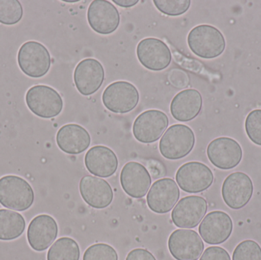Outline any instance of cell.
I'll list each match as a JSON object with an SVG mask.
<instances>
[{
  "instance_id": "obj_11",
  "label": "cell",
  "mask_w": 261,
  "mask_h": 260,
  "mask_svg": "<svg viewBox=\"0 0 261 260\" xmlns=\"http://www.w3.org/2000/svg\"><path fill=\"white\" fill-rule=\"evenodd\" d=\"M137 56L141 65L152 71H161L169 67L171 51L161 40L147 38L141 40L137 47Z\"/></svg>"
},
{
  "instance_id": "obj_6",
  "label": "cell",
  "mask_w": 261,
  "mask_h": 260,
  "mask_svg": "<svg viewBox=\"0 0 261 260\" xmlns=\"http://www.w3.org/2000/svg\"><path fill=\"white\" fill-rule=\"evenodd\" d=\"M104 106L116 114H126L135 109L139 102L136 87L126 81H117L107 87L102 93Z\"/></svg>"
},
{
  "instance_id": "obj_16",
  "label": "cell",
  "mask_w": 261,
  "mask_h": 260,
  "mask_svg": "<svg viewBox=\"0 0 261 260\" xmlns=\"http://www.w3.org/2000/svg\"><path fill=\"white\" fill-rule=\"evenodd\" d=\"M232 230L231 217L221 211H214L205 215L199 227L201 238L210 245L223 244L230 238Z\"/></svg>"
},
{
  "instance_id": "obj_29",
  "label": "cell",
  "mask_w": 261,
  "mask_h": 260,
  "mask_svg": "<svg viewBox=\"0 0 261 260\" xmlns=\"http://www.w3.org/2000/svg\"><path fill=\"white\" fill-rule=\"evenodd\" d=\"M83 260H119V256L109 244H96L86 250Z\"/></svg>"
},
{
  "instance_id": "obj_21",
  "label": "cell",
  "mask_w": 261,
  "mask_h": 260,
  "mask_svg": "<svg viewBox=\"0 0 261 260\" xmlns=\"http://www.w3.org/2000/svg\"><path fill=\"white\" fill-rule=\"evenodd\" d=\"M87 170L96 177L108 178L114 175L119 160L114 151L102 145L90 148L84 158Z\"/></svg>"
},
{
  "instance_id": "obj_14",
  "label": "cell",
  "mask_w": 261,
  "mask_h": 260,
  "mask_svg": "<svg viewBox=\"0 0 261 260\" xmlns=\"http://www.w3.org/2000/svg\"><path fill=\"white\" fill-rule=\"evenodd\" d=\"M87 20L94 32L107 35L117 30L120 24V15L117 8L110 2L94 0L89 6Z\"/></svg>"
},
{
  "instance_id": "obj_1",
  "label": "cell",
  "mask_w": 261,
  "mask_h": 260,
  "mask_svg": "<svg viewBox=\"0 0 261 260\" xmlns=\"http://www.w3.org/2000/svg\"><path fill=\"white\" fill-rule=\"evenodd\" d=\"M187 42L192 52L203 59L218 57L226 47L222 32L210 24H200L193 27L189 33Z\"/></svg>"
},
{
  "instance_id": "obj_5",
  "label": "cell",
  "mask_w": 261,
  "mask_h": 260,
  "mask_svg": "<svg viewBox=\"0 0 261 260\" xmlns=\"http://www.w3.org/2000/svg\"><path fill=\"white\" fill-rule=\"evenodd\" d=\"M18 64L29 77L41 78L50 70L51 58L45 46L38 41H29L18 50Z\"/></svg>"
},
{
  "instance_id": "obj_13",
  "label": "cell",
  "mask_w": 261,
  "mask_h": 260,
  "mask_svg": "<svg viewBox=\"0 0 261 260\" xmlns=\"http://www.w3.org/2000/svg\"><path fill=\"white\" fill-rule=\"evenodd\" d=\"M208 210L206 200L190 195L179 200L171 214L173 224L180 228H194L203 219Z\"/></svg>"
},
{
  "instance_id": "obj_2",
  "label": "cell",
  "mask_w": 261,
  "mask_h": 260,
  "mask_svg": "<svg viewBox=\"0 0 261 260\" xmlns=\"http://www.w3.org/2000/svg\"><path fill=\"white\" fill-rule=\"evenodd\" d=\"M34 201L33 189L25 180L14 175L0 179V204L3 207L24 212L32 207Z\"/></svg>"
},
{
  "instance_id": "obj_3",
  "label": "cell",
  "mask_w": 261,
  "mask_h": 260,
  "mask_svg": "<svg viewBox=\"0 0 261 260\" xmlns=\"http://www.w3.org/2000/svg\"><path fill=\"white\" fill-rule=\"evenodd\" d=\"M195 142L193 130L187 125L176 124L170 126L161 137L160 152L167 160H179L190 154Z\"/></svg>"
},
{
  "instance_id": "obj_15",
  "label": "cell",
  "mask_w": 261,
  "mask_h": 260,
  "mask_svg": "<svg viewBox=\"0 0 261 260\" xmlns=\"http://www.w3.org/2000/svg\"><path fill=\"white\" fill-rule=\"evenodd\" d=\"M105 79V70L97 60H83L75 68L73 73L75 85L81 94L91 96L102 86Z\"/></svg>"
},
{
  "instance_id": "obj_30",
  "label": "cell",
  "mask_w": 261,
  "mask_h": 260,
  "mask_svg": "<svg viewBox=\"0 0 261 260\" xmlns=\"http://www.w3.org/2000/svg\"><path fill=\"white\" fill-rule=\"evenodd\" d=\"M245 131L250 140L261 146V109L253 110L245 120Z\"/></svg>"
},
{
  "instance_id": "obj_27",
  "label": "cell",
  "mask_w": 261,
  "mask_h": 260,
  "mask_svg": "<svg viewBox=\"0 0 261 260\" xmlns=\"http://www.w3.org/2000/svg\"><path fill=\"white\" fill-rule=\"evenodd\" d=\"M153 4L163 14L169 16H179L190 9V0H154Z\"/></svg>"
},
{
  "instance_id": "obj_32",
  "label": "cell",
  "mask_w": 261,
  "mask_h": 260,
  "mask_svg": "<svg viewBox=\"0 0 261 260\" xmlns=\"http://www.w3.org/2000/svg\"><path fill=\"white\" fill-rule=\"evenodd\" d=\"M169 80L172 85L177 88H185L189 85L190 79L188 75L180 70H173L169 75Z\"/></svg>"
},
{
  "instance_id": "obj_10",
  "label": "cell",
  "mask_w": 261,
  "mask_h": 260,
  "mask_svg": "<svg viewBox=\"0 0 261 260\" xmlns=\"http://www.w3.org/2000/svg\"><path fill=\"white\" fill-rule=\"evenodd\" d=\"M207 156L213 166L223 170H228L239 166L243 157V151L241 145L234 139L218 137L208 145Z\"/></svg>"
},
{
  "instance_id": "obj_19",
  "label": "cell",
  "mask_w": 261,
  "mask_h": 260,
  "mask_svg": "<svg viewBox=\"0 0 261 260\" xmlns=\"http://www.w3.org/2000/svg\"><path fill=\"white\" fill-rule=\"evenodd\" d=\"M120 183L127 195L134 198H141L149 191L151 177L145 166L137 162H128L121 171Z\"/></svg>"
},
{
  "instance_id": "obj_8",
  "label": "cell",
  "mask_w": 261,
  "mask_h": 260,
  "mask_svg": "<svg viewBox=\"0 0 261 260\" xmlns=\"http://www.w3.org/2000/svg\"><path fill=\"white\" fill-rule=\"evenodd\" d=\"M169 125L164 111L150 109L140 114L133 124L134 137L143 143H151L161 138Z\"/></svg>"
},
{
  "instance_id": "obj_22",
  "label": "cell",
  "mask_w": 261,
  "mask_h": 260,
  "mask_svg": "<svg viewBox=\"0 0 261 260\" xmlns=\"http://www.w3.org/2000/svg\"><path fill=\"white\" fill-rule=\"evenodd\" d=\"M56 141L63 152L76 155L88 149L91 137L84 127L76 124H67L61 127L57 133Z\"/></svg>"
},
{
  "instance_id": "obj_31",
  "label": "cell",
  "mask_w": 261,
  "mask_h": 260,
  "mask_svg": "<svg viewBox=\"0 0 261 260\" xmlns=\"http://www.w3.org/2000/svg\"><path fill=\"white\" fill-rule=\"evenodd\" d=\"M199 260H231V257L222 247H210L204 251Z\"/></svg>"
},
{
  "instance_id": "obj_35",
  "label": "cell",
  "mask_w": 261,
  "mask_h": 260,
  "mask_svg": "<svg viewBox=\"0 0 261 260\" xmlns=\"http://www.w3.org/2000/svg\"><path fill=\"white\" fill-rule=\"evenodd\" d=\"M64 2H66V3H75L79 2V0H74V1H71V0H64Z\"/></svg>"
},
{
  "instance_id": "obj_26",
  "label": "cell",
  "mask_w": 261,
  "mask_h": 260,
  "mask_svg": "<svg viewBox=\"0 0 261 260\" xmlns=\"http://www.w3.org/2000/svg\"><path fill=\"white\" fill-rule=\"evenodd\" d=\"M23 8L18 0H0V23L12 25L21 21Z\"/></svg>"
},
{
  "instance_id": "obj_25",
  "label": "cell",
  "mask_w": 261,
  "mask_h": 260,
  "mask_svg": "<svg viewBox=\"0 0 261 260\" xmlns=\"http://www.w3.org/2000/svg\"><path fill=\"white\" fill-rule=\"evenodd\" d=\"M81 250L76 241L70 238L57 240L47 252V260H79Z\"/></svg>"
},
{
  "instance_id": "obj_23",
  "label": "cell",
  "mask_w": 261,
  "mask_h": 260,
  "mask_svg": "<svg viewBox=\"0 0 261 260\" xmlns=\"http://www.w3.org/2000/svg\"><path fill=\"white\" fill-rule=\"evenodd\" d=\"M202 107L200 93L194 89H187L174 96L170 103V112L176 121L190 122L197 117Z\"/></svg>"
},
{
  "instance_id": "obj_17",
  "label": "cell",
  "mask_w": 261,
  "mask_h": 260,
  "mask_svg": "<svg viewBox=\"0 0 261 260\" xmlns=\"http://www.w3.org/2000/svg\"><path fill=\"white\" fill-rule=\"evenodd\" d=\"M180 192L176 182L170 178L156 180L147 196L149 209L156 214L170 212L177 203Z\"/></svg>"
},
{
  "instance_id": "obj_20",
  "label": "cell",
  "mask_w": 261,
  "mask_h": 260,
  "mask_svg": "<svg viewBox=\"0 0 261 260\" xmlns=\"http://www.w3.org/2000/svg\"><path fill=\"white\" fill-rule=\"evenodd\" d=\"M80 192L85 203L93 209H106L113 203L111 186L106 180L93 176H86L81 179Z\"/></svg>"
},
{
  "instance_id": "obj_33",
  "label": "cell",
  "mask_w": 261,
  "mask_h": 260,
  "mask_svg": "<svg viewBox=\"0 0 261 260\" xmlns=\"http://www.w3.org/2000/svg\"><path fill=\"white\" fill-rule=\"evenodd\" d=\"M125 260H156L153 255L145 249H135L128 253Z\"/></svg>"
},
{
  "instance_id": "obj_9",
  "label": "cell",
  "mask_w": 261,
  "mask_h": 260,
  "mask_svg": "<svg viewBox=\"0 0 261 260\" xmlns=\"http://www.w3.org/2000/svg\"><path fill=\"white\" fill-rule=\"evenodd\" d=\"M254 192L250 177L242 172L230 174L222 184V195L227 206L234 210L243 209L249 203Z\"/></svg>"
},
{
  "instance_id": "obj_18",
  "label": "cell",
  "mask_w": 261,
  "mask_h": 260,
  "mask_svg": "<svg viewBox=\"0 0 261 260\" xmlns=\"http://www.w3.org/2000/svg\"><path fill=\"white\" fill-rule=\"evenodd\" d=\"M58 235V226L55 218L48 215H39L29 224L27 238L29 245L37 252L48 249Z\"/></svg>"
},
{
  "instance_id": "obj_34",
  "label": "cell",
  "mask_w": 261,
  "mask_h": 260,
  "mask_svg": "<svg viewBox=\"0 0 261 260\" xmlns=\"http://www.w3.org/2000/svg\"><path fill=\"white\" fill-rule=\"evenodd\" d=\"M138 0H113V3L122 8H130L138 4Z\"/></svg>"
},
{
  "instance_id": "obj_7",
  "label": "cell",
  "mask_w": 261,
  "mask_h": 260,
  "mask_svg": "<svg viewBox=\"0 0 261 260\" xmlns=\"http://www.w3.org/2000/svg\"><path fill=\"white\" fill-rule=\"evenodd\" d=\"M179 188L188 193H199L207 190L214 182L210 168L200 162H189L182 165L176 174Z\"/></svg>"
},
{
  "instance_id": "obj_4",
  "label": "cell",
  "mask_w": 261,
  "mask_h": 260,
  "mask_svg": "<svg viewBox=\"0 0 261 260\" xmlns=\"http://www.w3.org/2000/svg\"><path fill=\"white\" fill-rule=\"evenodd\" d=\"M25 102L32 112L42 119L56 117L64 108L61 95L55 89L45 85L31 87L26 93Z\"/></svg>"
},
{
  "instance_id": "obj_24",
  "label": "cell",
  "mask_w": 261,
  "mask_h": 260,
  "mask_svg": "<svg viewBox=\"0 0 261 260\" xmlns=\"http://www.w3.org/2000/svg\"><path fill=\"white\" fill-rule=\"evenodd\" d=\"M26 222L21 214L9 209H0V241H13L25 230Z\"/></svg>"
},
{
  "instance_id": "obj_28",
  "label": "cell",
  "mask_w": 261,
  "mask_h": 260,
  "mask_svg": "<svg viewBox=\"0 0 261 260\" xmlns=\"http://www.w3.org/2000/svg\"><path fill=\"white\" fill-rule=\"evenodd\" d=\"M232 260H261V247L256 241L246 240L234 249Z\"/></svg>"
},
{
  "instance_id": "obj_12",
  "label": "cell",
  "mask_w": 261,
  "mask_h": 260,
  "mask_svg": "<svg viewBox=\"0 0 261 260\" xmlns=\"http://www.w3.org/2000/svg\"><path fill=\"white\" fill-rule=\"evenodd\" d=\"M204 243L195 230L178 229L170 235L168 248L176 260H198L204 251Z\"/></svg>"
}]
</instances>
